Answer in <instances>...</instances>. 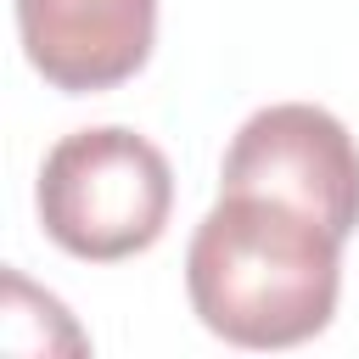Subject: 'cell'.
<instances>
[{
    "instance_id": "obj_1",
    "label": "cell",
    "mask_w": 359,
    "mask_h": 359,
    "mask_svg": "<svg viewBox=\"0 0 359 359\" xmlns=\"http://www.w3.org/2000/svg\"><path fill=\"white\" fill-rule=\"evenodd\" d=\"M185 292L213 337L236 348H297L337 314L342 236L286 202L219 191L191 236Z\"/></svg>"
},
{
    "instance_id": "obj_2",
    "label": "cell",
    "mask_w": 359,
    "mask_h": 359,
    "mask_svg": "<svg viewBox=\"0 0 359 359\" xmlns=\"http://www.w3.org/2000/svg\"><path fill=\"white\" fill-rule=\"evenodd\" d=\"M34 202L45 236L62 252L118 264L163 236L174 213V174L168 157L135 129H73L50 146Z\"/></svg>"
},
{
    "instance_id": "obj_3",
    "label": "cell",
    "mask_w": 359,
    "mask_h": 359,
    "mask_svg": "<svg viewBox=\"0 0 359 359\" xmlns=\"http://www.w3.org/2000/svg\"><path fill=\"white\" fill-rule=\"evenodd\" d=\"M224 191L286 202L320 219L331 236H353L359 224V146L325 107L280 101L252 112L224 151Z\"/></svg>"
},
{
    "instance_id": "obj_4",
    "label": "cell",
    "mask_w": 359,
    "mask_h": 359,
    "mask_svg": "<svg viewBox=\"0 0 359 359\" xmlns=\"http://www.w3.org/2000/svg\"><path fill=\"white\" fill-rule=\"evenodd\" d=\"M17 34L50 90L101 95L146 67L157 0H17Z\"/></svg>"
}]
</instances>
